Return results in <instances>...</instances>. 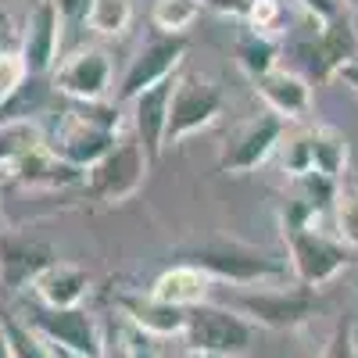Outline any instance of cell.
Listing matches in <instances>:
<instances>
[{
	"instance_id": "obj_34",
	"label": "cell",
	"mask_w": 358,
	"mask_h": 358,
	"mask_svg": "<svg viewBox=\"0 0 358 358\" xmlns=\"http://www.w3.org/2000/svg\"><path fill=\"white\" fill-rule=\"evenodd\" d=\"M201 4L219 11V15H229V18H244L248 8H251V0H201Z\"/></svg>"
},
{
	"instance_id": "obj_37",
	"label": "cell",
	"mask_w": 358,
	"mask_h": 358,
	"mask_svg": "<svg viewBox=\"0 0 358 358\" xmlns=\"http://www.w3.org/2000/svg\"><path fill=\"white\" fill-rule=\"evenodd\" d=\"M334 79H341V83H348L351 90H355V94H358V62H351V65H344Z\"/></svg>"
},
{
	"instance_id": "obj_39",
	"label": "cell",
	"mask_w": 358,
	"mask_h": 358,
	"mask_svg": "<svg viewBox=\"0 0 358 358\" xmlns=\"http://www.w3.org/2000/svg\"><path fill=\"white\" fill-rule=\"evenodd\" d=\"M0 358H11V351H8V341H4V330H0Z\"/></svg>"
},
{
	"instance_id": "obj_27",
	"label": "cell",
	"mask_w": 358,
	"mask_h": 358,
	"mask_svg": "<svg viewBox=\"0 0 358 358\" xmlns=\"http://www.w3.org/2000/svg\"><path fill=\"white\" fill-rule=\"evenodd\" d=\"M330 215H334V236L351 251L358 248V187L341 183L330 204Z\"/></svg>"
},
{
	"instance_id": "obj_29",
	"label": "cell",
	"mask_w": 358,
	"mask_h": 358,
	"mask_svg": "<svg viewBox=\"0 0 358 358\" xmlns=\"http://www.w3.org/2000/svg\"><path fill=\"white\" fill-rule=\"evenodd\" d=\"M29 83V72H25V62L18 50H4L0 54V108L8 101L18 97V90Z\"/></svg>"
},
{
	"instance_id": "obj_32",
	"label": "cell",
	"mask_w": 358,
	"mask_h": 358,
	"mask_svg": "<svg viewBox=\"0 0 358 358\" xmlns=\"http://www.w3.org/2000/svg\"><path fill=\"white\" fill-rule=\"evenodd\" d=\"M297 4H301L305 15L315 18V22H330V18H337V15L344 11L341 0H297Z\"/></svg>"
},
{
	"instance_id": "obj_41",
	"label": "cell",
	"mask_w": 358,
	"mask_h": 358,
	"mask_svg": "<svg viewBox=\"0 0 358 358\" xmlns=\"http://www.w3.org/2000/svg\"><path fill=\"white\" fill-rule=\"evenodd\" d=\"M54 358H57V355H54Z\"/></svg>"
},
{
	"instance_id": "obj_30",
	"label": "cell",
	"mask_w": 358,
	"mask_h": 358,
	"mask_svg": "<svg viewBox=\"0 0 358 358\" xmlns=\"http://www.w3.org/2000/svg\"><path fill=\"white\" fill-rule=\"evenodd\" d=\"M244 22H248V29H255V33L268 36V33H273V29H280V22H283L280 0H251V8H248Z\"/></svg>"
},
{
	"instance_id": "obj_11",
	"label": "cell",
	"mask_w": 358,
	"mask_h": 358,
	"mask_svg": "<svg viewBox=\"0 0 358 358\" xmlns=\"http://www.w3.org/2000/svg\"><path fill=\"white\" fill-rule=\"evenodd\" d=\"M183 54H187V40L183 36L155 33L151 40H147L129 57V69H126L122 83H118V104H129L136 94H143V90H151L155 83L176 76L179 62H183Z\"/></svg>"
},
{
	"instance_id": "obj_17",
	"label": "cell",
	"mask_w": 358,
	"mask_h": 358,
	"mask_svg": "<svg viewBox=\"0 0 358 358\" xmlns=\"http://www.w3.org/2000/svg\"><path fill=\"white\" fill-rule=\"evenodd\" d=\"M40 308H83V297L90 290V273L76 262H50L43 273L29 283Z\"/></svg>"
},
{
	"instance_id": "obj_36",
	"label": "cell",
	"mask_w": 358,
	"mask_h": 358,
	"mask_svg": "<svg viewBox=\"0 0 358 358\" xmlns=\"http://www.w3.org/2000/svg\"><path fill=\"white\" fill-rule=\"evenodd\" d=\"M129 348H133V355L129 358H162L151 344H147V337L140 334V337H129Z\"/></svg>"
},
{
	"instance_id": "obj_8",
	"label": "cell",
	"mask_w": 358,
	"mask_h": 358,
	"mask_svg": "<svg viewBox=\"0 0 358 358\" xmlns=\"http://www.w3.org/2000/svg\"><path fill=\"white\" fill-rule=\"evenodd\" d=\"M287 133V122L280 115L273 111H258L251 115L248 122H241L229 140L222 143V151H219V169L226 176H244V172H255L262 162H268V155L280 147Z\"/></svg>"
},
{
	"instance_id": "obj_19",
	"label": "cell",
	"mask_w": 358,
	"mask_h": 358,
	"mask_svg": "<svg viewBox=\"0 0 358 358\" xmlns=\"http://www.w3.org/2000/svg\"><path fill=\"white\" fill-rule=\"evenodd\" d=\"M8 176L18 179V183H25V187H36V190H62V187L83 183V172L72 169V165H65L47 143L36 147V151H29L25 158H18L8 169Z\"/></svg>"
},
{
	"instance_id": "obj_33",
	"label": "cell",
	"mask_w": 358,
	"mask_h": 358,
	"mask_svg": "<svg viewBox=\"0 0 358 358\" xmlns=\"http://www.w3.org/2000/svg\"><path fill=\"white\" fill-rule=\"evenodd\" d=\"M90 4H94V0H54V8L62 11L65 25H69V22H86V15H90Z\"/></svg>"
},
{
	"instance_id": "obj_5",
	"label": "cell",
	"mask_w": 358,
	"mask_h": 358,
	"mask_svg": "<svg viewBox=\"0 0 358 358\" xmlns=\"http://www.w3.org/2000/svg\"><path fill=\"white\" fill-rule=\"evenodd\" d=\"M187 258L201 273H208L212 280H226V283H265V280L287 276V262H276L265 251H255L236 241H212V244L190 251Z\"/></svg>"
},
{
	"instance_id": "obj_4",
	"label": "cell",
	"mask_w": 358,
	"mask_h": 358,
	"mask_svg": "<svg viewBox=\"0 0 358 358\" xmlns=\"http://www.w3.org/2000/svg\"><path fill=\"white\" fill-rule=\"evenodd\" d=\"M183 341H187L190 351H204V355H215V358H236L251 348L255 326L226 305H208L204 301V305L187 312Z\"/></svg>"
},
{
	"instance_id": "obj_3",
	"label": "cell",
	"mask_w": 358,
	"mask_h": 358,
	"mask_svg": "<svg viewBox=\"0 0 358 358\" xmlns=\"http://www.w3.org/2000/svg\"><path fill=\"white\" fill-rule=\"evenodd\" d=\"M147 162L143 147L136 143V136H118V143L111 151L83 172V187L94 194L97 201H108V204H122L129 201L147 179Z\"/></svg>"
},
{
	"instance_id": "obj_35",
	"label": "cell",
	"mask_w": 358,
	"mask_h": 358,
	"mask_svg": "<svg viewBox=\"0 0 358 358\" xmlns=\"http://www.w3.org/2000/svg\"><path fill=\"white\" fill-rule=\"evenodd\" d=\"M129 355H133L129 337H115V341L104 337V351H101V358H129Z\"/></svg>"
},
{
	"instance_id": "obj_10",
	"label": "cell",
	"mask_w": 358,
	"mask_h": 358,
	"mask_svg": "<svg viewBox=\"0 0 358 358\" xmlns=\"http://www.w3.org/2000/svg\"><path fill=\"white\" fill-rule=\"evenodd\" d=\"M118 143V133L97 126L94 118H86L79 108L62 111V122L54 126V136L47 140V147L62 158L65 165L86 172L90 165H97L111 147Z\"/></svg>"
},
{
	"instance_id": "obj_18",
	"label": "cell",
	"mask_w": 358,
	"mask_h": 358,
	"mask_svg": "<svg viewBox=\"0 0 358 358\" xmlns=\"http://www.w3.org/2000/svg\"><path fill=\"white\" fill-rule=\"evenodd\" d=\"M50 262H57L50 244L25 241V236H8V241H0V283L22 290L25 283H33Z\"/></svg>"
},
{
	"instance_id": "obj_20",
	"label": "cell",
	"mask_w": 358,
	"mask_h": 358,
	"mask_svg": "<svg viewBox=\"0 0 358 358\" xmlns=\"http://www.w3.org/2000/svg\"><path fill=\"white\" fill-rule=\"evenodd\" d=\"M212 276L208 273H201L197 265H190V262H183V265H172V268H165V273L151 283V294L158 297V301H165V305H176V308H197V305H204L208 301V294H212Z\"/></svg>"
},
{
	"instance_id": "obj_22",
	"label": "cell",
	"mask_w": 358,
	"mask_h": 358,
	"mask_svg": "<svg viewBox=\"0 0 358 358\" xmlns=\"http://www.w3.org/2000/svg\"><path fill=\"white\" fill-rule=\"evenodd\" d=\"M43 143H47V136H43L36 118H29V115L4 118V122H0V169L8 172L18 158H25L29 151H36Z\"/></svg>"
},
{
	"instance_id": "obj_28",
	"label": "cell",
	"mask_w": 358,
	"mask_h": 358,
	"mask_svg": "<svg viewBox=\"0 0 358 358\" xmlns=\"http://www.w3.org/2000/svg\"><path fill=\"white\" fill-rule=\"evenodd\" d=\"M276 151L283 155V172L290 179L312 172V143H308V129H297V133H283Z\"/></svg>"
},
{
	"instance_id": "obj_31",
	"label": "cell",
	"mask_w": 358,
	"mask_h": 358,
	"mask_svg": "<svg viewBox=\"0 0 358 358\" xmlns=\"http://www.w3.org/2000/svg\"><path fill=\"white\" fill-rule=\"evenodd\" d=\"M322 358H358V344H355V326L344 319L337 330H334V337H330V344H326V351H322Z\"/></svg>"
},
{
	"instance_id": "obj_26",
	"label": "cell",
	"mask_w": 358,
	"mask_h": 358,
	"mask_svg": "<svg viewBox=\"0 0 358 358\" xmlns=\"http://www.w3.org/2000/svg\"><path fill=\"white\" fill-rule=\"evenodd\" d=\"M0 330H4L11 358H54V348L33 330V326H25V319L0 315Z\"/></svg>"
},
{
	"instance_id": "obj_12",
	"label": "cell",
	"mask_w": 358,
	"mask_h": 358,
	"mask_svg": "<svg viewBox=\"0 0 358 358\" xmlns=\"http://www.w3.org/2000/svg\"><path fill=\"white\" fill-rule=\"evenodd\" d=\"M54 90L76 104H94L108 97L111 86V57L101 47H79L65 62L54 65Z\"/></svg>"
},
{
	"instance_id": "obj_16",
	"label": "cell",
	"mask_w": 358,
	"mask_h": 358,
	"mask_svg": "<svg viewBox=\"0 0 358 358\" xmlns=\"http://www.w3.org/2000/svg\"><path fill=\"white\" fill-rule=\"evenodd\" d=\"M118 308L122 315L136 326V334L143 337H183L187 330V308L165 305L147 290V294H118Z\"/></svg>"
},
{
	"instance_id": "obj_2",
	"label": "cell",
	"mask_w": 358,
	"mask_h": 358,
	"mask_svg": "<svg viewBox=\"0 0 358 358\" xmlns=\"http://www.w3.org/2000/svg\"><path fill=\"white\" fill-rule=\"evenodd\" d=\"M319 294L308 287H290V290H244L233 294L229 305L236 315H244L251 326L265 330H297L319 312Z\"/></svg>"
},
{
	"instance_id": "obj_40",
	"label": "cell",
	"mask_w": 358,
	"mask_h": 358,
	"mask_svg": "<svg viewBox=\"0 0 358 358\" xmlns=\"http://www.w3.org/2000/svg\"><path fill=\"white\" fill-rule=\"evenodd\" d=\"M341 8H344V11H348V8H351V11H358V0H341Z\"/></svg>"
},
{
	"instance_id": "obj_13",
	"label": "cell",
	"mask_w": 358,
	"mask_h": 358,
	"mask_svg": "<svg viewBox=\"0 0 358 358\" xmlns=\"http://www.w3.org/2000/svg\"><path fill=\"white\" fill-rule=\"evenodd\" d=\"M62 29L65 18L54 8V0H40L25 18V33H22V62L29 79H40L47 72H54L57 65V50H62Z\"/></svg>"
},
{
	"instance_id": "obj_7",
	"label": "cell",
	"mask_w": 358,
	"mask_h": 358,
	"mask_svg": "<svg viewBox=\"0 0 358 358\" xmlns=\"http://www.w3.org/2000/svg\"><path fill=\"white\" fill-rule=\"evenodd\" d=\"M25 326H33L54 351H65L76 358H101L104 351V334L86 308H40L36 305L25 312Z\"/></svg>"
},
{
	"instance_id": "obj_38",
	"label": "cell",
	"mask_w": 358,
	"mask_h": 358,
	"mask_svg": "<svg viewBox=\"0 0 358 358\" xmlns=\"http://www.w3.org/2000/svg\"><path fill=\"white\" fill-rule=\"evenodd\" d=\"M179 358H215V355H204V351H190V348H187V351L179 355Z\"/></svg>"
},
{
	"instance_id": "obj_23",
	"label": "cell",
	"mask_w": 358,
	"mask_h": 358,
	"mask_svg": "<svg viewBox=\"0 0 358 358\" xmlns=\"http://www.w3.org/2000/svg\"><path fill=\"white\" fill-rule=\"evenodd\" d=\"M236 65H241L255 83L258 76L273 72L280 65V47L273 43V36H262V33L244 25V33L236 36Z\"/></svg>"
},
{
	"instance_id": "obj_21",
	"label": "cell",
	"mask_w": 358,
	"mask_h": 358,
	"mask_svg": "<svg viewBox=\"0 0 358 358\" xmlns=\"http://www.w3.org/2000/svg\"><path fill=\"white\" fill-rule=\"evenodd\" d=\"M308 143H312V172L341 183V176L348 172L351 162V143L337 126H315L308 129Z\"/></svg>"
},
{
	"instance_id": "obj_15",
	"label": "cell",
	"mask_w": 358,
	"mask_h": 358,
	"mask_svg": "<svg viewBox=\"0 0 358 358\" xmlns=\"http://www.w3.org/2000/svg\"><path fill=\"white\" fill-rule=\"evenodd\" d=\"M255 94L265 101V111L280 115L283 122H297V118H305L308 108H312V83H308V76L294 72V69H283V65L258 76L255 79Z\"/></svg>"
},
{
	"instance_id": "obj_14",
	"label": "cell",
	"mask_w": 358,
	"mask_h": 358,
	"mask_svg": "<svg viewBox=\"0 0 358 358\" xmlns=\"http://www.w3.org/2000/svg\"><path fill=\"white\" fill-rule=\"evenodd\" d=\"M176 76L155 83L151 90H143V94H136L129 101L133 136L143 147L147 162L162 158V151H165V126H169V104H172V94H176Z\"/></svg>"
},
{
	"instance_id": "obj_9",
	"label": "cell",
	"mask_w": 358,
	"mask_h": 358,
	"mask_svg": "<svg viewBox=\"0 0 358 358\" xmlns=\"http://www.w3.org/2000/svg\"><path fill=\"white\" fill-rule=\"evenodd\" d=\"M297 54L308 65V83H326L334 79L344 65L358 62V33L355 22L348 18V11H341L330 22H315L312 36L297 43Z\"/></svg>"
},
{
	"instance_id": "obj_1",
	"label": "cell",
	"mask_w": 358,
	"mask_h": 358,
	"mask_svg": "<svg viewBox=\"0 0 358 358\" xmlns=\"http://www.w3.org/2000/svg\"><path fill=\"white\" fill-rule=\"evenodd\" d=\"M287 241V265L297 280V287L319 290L326 283H334L344 268H348V248L337 241L334 233L315 229V226H290L283 229Z\"/></svg>"
},
{
	"instance_id": "obj_25",
	"label": "cell",
	"mask_w": 358,
	"mask_h": 358,
	"mask_svg": "<svg viewBox=\"0 0 358 358\" xmlns=\"http://www.w3.org/2000/svg\"><path fill=\"white\" fill-rule=\"evenodd\" d=\"M201 11H204L201 0H155L151 22L165 36H183L187 29L201 18Z\"/></svg>"
},
{
	"instance_id": "obj_24",
	"label": "cell",
	"mask_w": 358,
	"mask_h": 358,
	"mask_svg": "<svg viewBox=\"0 0 358 358\" xmlns=\"http://www.w3.org/2000/svg\"><path fill=\"white\" fill-rule=\"evenodd\" d=\"M86 25L104 40H118L133 25V0H94L86 15Z\"/></svg>"
},
{
	"instance_id": "obj_6",
	"label": "cell",
	"mask_w": 358,
	"mask_h": 358,
	"mask_svg": "<svg viewBox=\"0 0 358 358\" xmlns=\"http://www.w3.org/2000/svg\"><path fill=\"white\" fill-rule=\"evenodd\" d=\"M222 108H226V97L212 79H204L197 72L176 76V94L169 104V126H165V147L183 143L187 136L208 129L222 115Z\"/></svg>"
}]
</instances>
